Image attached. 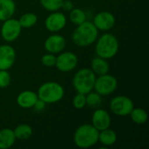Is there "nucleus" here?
<instances>
[{"mask_svg":"<svg viewBox=\"0 0 149 149\" xmlns=\"http://www.w3.org/2000/svg\"><path fill=\"white\" fill-rule=\"evenodd\" d=\"M129 115H130L132 121L137 125L146 124L148 119V115L146 110L141 107H134Z\"/></svg>","mask_w":149,"mask_h":149,"instance_id":"20","label":"nucleus"},{"mask_svg":"<svg viewBox=\"0 0 149 149\" xmlns=\"http://www.w3.org/2000/svg\"><path fill=\"white\" fill-rule=\"evenodd\" d=\"M45 106H46V104H45L44 101H42L41 100L38 99V101L35 103L33 108H34L36 111H38V112H40V111H43V110L45 108Z\"/></svg>","mask_w":149,"mask_h":149,"instance_id":"29","label":"nucleus"},{"mask_svg":"<svg viewBox=\"0 0 149 149\" xmlns=\"http://www.w3.org/2000/svg\"><path fill=\"white\" fill-rule=\"evenodd\" d=\"M65 38L62 35L58 34L57 32L47 37L44 43V47L45 51L52 54H58L65 49Z\"/></svg>","mask_w":149,"mask_h":149,"instance_id":"12","label":"nucleus"},{"mask_svg":"<svg viewBox=\"0 0 149 149\" xmlns=\"http://www.w3.org/2000/svg\"><path fill=\"white\" fill-rule=\"evenodd\" d=\"M64 1L65 0H39L42 7L50 12L60 10L63 7Z\"/></svg>","mask_w":149,"mask_h":149,"instance_id":"25","label":"nucleus"},{"mask_svg":"<svg viewBox=\"0 0 149 149\" xmlns=\"http://www.w3.org/2000/svg\"><path fill=\"white\" fill-rule=\"evenodd\" d=\"M16 140L12 129L3 128L0 130V149L10 148L15 144Z\"/></svg>","mask_w":149,"mask_h":149,"instance_id":"19","label":"nucleus"},{"mask_svg":"<svg viewBox=\"0 0 149 149\" xmlns=\"http://www.w3.org/2000/svg\"><path fill=\"white\" fill-rule=\"evenodd\" d=\"M11 76L8 70H0V88H6L10 86Z\"/></svg>","mask_w":149,"mask_h":149,"instance_id":"28","label":"nucleus"},{"mask_svg":"<svg viewBox=\"0 0 149 149\" xmlns=\"http://www.w3.org/2000/svg\"><path fill=\"white\" fill-rule=\"evenodd\" d=\"M96 75L91 68L79 69L73 76L72 86L77 93L86 94L93 90Z\"/></svg>","mask_w":149,"mask_h":149,"instance_id":"5","label":"nucleus"},{"mask_svg":"<svg viewBox=\"0 0 149 149\" xmlns=\"http://www.w3.org/2000/svg\"><path fill=\"white\" fill-rule=\"evenodd\" d=\"M38 100V97L37 93L31 90H24L17 94L16 101L18 107H20L21 108L30 109V108H33Z\"/></svg>","mask_w":149,"mask_h":149,"instance_id":"15","label":"nucleus"},{"mask_svg":"<svg viewBox=\"0 0 149 149\" xmlns=\"http://www.w3.org/2000/svg\"><path fill=\"white\" fill-rule=\"evenodd\" d=\"M95 52L96 55L105 59L114 58L119 52L118 38L112 33L107 32L102 34L95 41Z\"/></svg>","mask_w":149,"mask_h":149,"instance_id":"2","label":"nucleus"},{"mask_svg":"<svg viewBox=\"0 0 149 149\" xmlns=\"http://www.w3.org/2000/svg\"><path fill=\"white\" fill-rule=\"evenodd\" d=\"M67 24V18L63 12L58 10L51 12L45 20L46 30L52 33H56L63 30Z\"/></svg>","mask_w":149,"mask_h":149,"instance_id":"10","label":"nucleus"},{"mask_svg":"<svg viewBox=\"0 0 149 149\" xmlns=\"http://www.w3.org/2000/svg\"><path fill=\"white\" fill-rule=\"evenodd\" d=\"M92 125L98 131H101L110 127L111 116L109 113L103 108H96L92 116Z\"/></svg>","mask_w":149,"mask_h":149,"instance_id":"14","label":"nucleus"},{"mask_svg":"<svg viewBox=\"0 0 149 149\" xmlns=\"http://www.w3.org/2000/svg\"><path fill=\"white\" fill-rule=\"evenodd\" d=\"M72 106L74 108L78 110H81L86 107V94L77 93V94L72 99Z\"/></svg>","mask_w":149,"mask_h":149,"instance_id":"26","label":"nucleus"},{"mask_svg":"<svg viewBox=\"0 0 149 149\" xmlns=\"http://www.w3.org/2000/svg\"><path fill=\"white\" fill-rule=\"evenodd\" d=\"M118 136L114 130L110 129L109 127L104 130L100 131L99 133V142L104 147H111L114 145L117 141Z\"/></svg>","mask_w":149,"mask_h":149,"instance_id":"18","label":"nucleus"},{"mask_svg":"<svg viewBox=\"0 0 149 149\" xmlns=\"http://www.w3.org/2000/svg\"><path fill=\"white\" fill-rule=\"evenodd\" d=\"M62 8H65V10H71L72 9V5L70 1H64V4Z\"/></svg>","mask_w":149,"mask_h":149,"instance_id":"30","label":"nucleus"},{"mask_svg":"<svg viewBox=\"0 0 149 149\" xmlns=\"http://www.w3.org/2000/svg\"><path fill=\"white\" fill-rule=\"evenodd\" d=\"M86 106H88L93 109H96L99 108L102 104V96L100 95L95 91L93 92V90L86 94Z\"/></svg>","mask_w":149,"mask_h":149,"instance_id":"24","label":"nucleus"},{"mask_svg":"<svg viewBox=\"0 0 149 149\" xmlns=\"http://www.w3.org/2000/svg\"><path fill=\"white\" fill-rule=\"evenodd\" d=\"M39 100L45 104H55L59 102L65 95L63 86L55 81H47L43 83L37 92Z\"/></svg>","mask_w":149,"mask_h":149,"instance_id":"4","label":"nucleus"},{"mask_svg":"<svg viewBox=\"0 0 149 149\" xmlns=\"http://www.w3.org/2000/svg\"><path fill=\"white\" fill-rule=\"evenodd\" d=\"M56 58L57 57L55 54L47 52L41 57V63L46 67H54L56 65Z\"/></svg>","mask_w":149,"mask_h":149,"instance_id":"27","label":"nucleus"},{"mask_svg":"<svg viewBox=\"0 0 149 149\" xmlns=\"http://www.w3.org/2000/svg\"><path fill=\"white\" fill-rule=\"evenodd\" d=\"M79 63L78 56L72 52H61L56 58L55 67L61 72H69L73 71Z\"/></svg>","mask_w":149,"mask_h":149,"instance_id":"9","label":"nucleus"},{"mask_svg":"<svg viewBox=\"0 0 149 149\" xmlns=\"http://www.w3.org/2000/svg\"><path fill=\"white\" fill-rule=\"evenodd\" d=\"M86 18H87L86 13L82 9H79V8H72V9L70 10L69 19H70V21L73 24L79 25V24L84 23L85 21H86Z\"/></svg>","mask_w":149,"mask_h":149,"instance_id":"22","label":"nucleus"},{"mask_svg":"<svg viewBox=\"0 0 149 149\" xmlns=\"http://www.w3.org/2000/svg\"><path fill=\"white\" fill-rule=\"evenodd\" d=\"M115 23L116 19L114 15L107 10L98 12L94 16L93 21V24L95 25L98 31H107L113 29L115 25Z\"/></svg>","mask_w":149,"mask_h":149,"instance_id":"11","label":"nucleus"},{"mask_svg":"<svg viewBox=\"0 0 149 149\" xmlns=\"http://www.w3.org/2000/svg\"><path fill=\"white\" fill-rule=\"evenodd\" d=\"M15 137L17 140L24 141L31 137L33 130L30 125L27 124H20L13 129Z\"/></svg>","mask_w":149,"mask_h":149,"instance_id":"21","label":"nucleus"},{"mask_svg":"<svg viewBox=\"0 0 149 149\" xmlns=\"http://www.w3.org/2000/svg\"><path fill=\"white\" fill-rule=\"evenodd\" d=\"M22 29L23 28L20 25L18 19L10 17L5 21H3L0 34L5 42L11 43L19 38Z\"/></svg>","mask_w":149,"mask_h":149,"instance_id":"8","label":"nucleus"},{"mask_svg":"<svg viewBox=\"0 0 149 149\" xmlns=\"http://www.w3.org/2000/svg\"><path fill=\"white\" fill-rule=\"evenodd\" d=\"M99 37V31L90 21L77 25L72 34V40L79 47H86L95 43Z\"/></svg>","mask_w":149,"mask_h":149,"instance_id":"1","label":"nucleus"},{"mask_svg":"<svg viewBox=\"0 0 149 149\" xmlns=\"http://www.w3.org/2000/svg\"><path fill=\"white\" fill-rule=\"evenodd\" d=\"M22 28H31L38 23V16L33 12H26L18 19Z\"/></svg>","mask_w":149,"mask_h":149,"instance_id":"23","label":"nucleus"},{"mask_svg":"<svg viewBox=\"0 0 149 149\" xmlns=\"http://www.w3.org/2000/svg\"><path fill=\"white\" fill-rule=\"evenodd\" d=\"M16 3L14 0H0V21H5L14 16Z\"/></svg>","mask_w":149,"mask_h":149,"instance_id":"16","label":"nucleus"},{"mask_svg":"<svg viewBox=\"0 0 149 149\" xmlns=\"http://www.w3.org/2000/svg\"><path fill=\"white\" fill-rule=\"evenodd\" d=\"M16 58V51L11 45H0V70H10L13 66Z\"/></svg>","mask_w":149,"mask_h":149,"instance_id":"13","label":"nucleus"},{"mask_svg":"<svg viewBox=\"0 0 149 149\" xmlns=\"http://www.w3.org/2000/svg\"><path fill=\"white\" fill-rule=\"evenodd\" d=\"M110 110L116 116L126 117L128 116L134 107V101L127 96L118 95L113 97L109 104Z\"/></svg>","mask_w":149,"mask_h":149,"instance_id":"7","label":"nucleus"},{"mask_svg":"<svg viewBox=\"0 0 149 149\" xmlns=\"http://www.w3.org/2000/svg\"><path fill=\"white\" fill-rule=\"evenodd\" d=\"M99 133L92 124H83L74 132L73 142L79 148H89L99 142Z\"/></svg>","mask_w":149,"mask_h":149,"instance_id":"3","label":"nucleus"},{"mask_svg":"<svg viewBox=\"0 0 149 149\" xmlns=\"http://www.w3.org/2000/svg\"><path fill=\"white\" fill-rule=\"evenodd\" d=\"M118 87L117 79L108 72L96 77L93 90L101 96H107L113 93Z\"/></svg>","mask_w":149,"mask_h":149,"instance_id":"6","label":"nucleus"},{"mask_svg":"<svg viewBox=\"0 0 149 149\" xmlns=\"http://www.w3.org/2000/svg\"><path fill=\"white\" fill-rule=\"evenodd\" d=\"M91 70L94 72L96 76L106 74L110 70L109 63L107 62V59L97 56L93 58L91 61Z\"/></svg>","mask_w":149,"mask_h":149,"instance_id":"17","label":"nucleus"}]
</instances>
